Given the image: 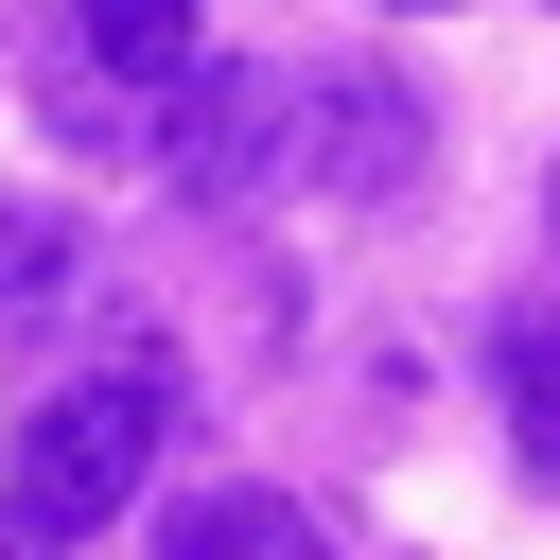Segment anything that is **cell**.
I'll return each mask as SVG.
<instances>
[{
	"instance_id": "cell-1",
	"label": "cell",
	"mask_w": 560,
	"mask_h": 560,
	"mask_svg": "<svg viewBox=\"0 0 560 560\" xmlns=\"http://www.w3.org/2000/svg\"><path fill=\"white\" fill-rule=\"evenodd\" d=\"M158 438H175V368H158V350H105V368L35 385V420H18V455H0V525H18L35 560L88 542V525H122L140 472H158Z\"/></svg>"
},
{
	"instance_id": "cell-2",
	"label": "cell",
	"mask_w": 560,
	"mask_h": 560,
	"mask_svg": "<svg viewBox=\"0 0 560 560\" xmlns=\"http://www.w3.org/2000/svg\"><path fill=\"white\" fill-rule=\"evenodd\" d=\"M140 140H158V175H175L192 210H228V192L280 175V70H175Z\"/></svg>"
},
{
	"instance_id": "cell-3",
	"label": "cell",
	"mask_w": 560,
	"mask_h": 560,
	"mask_svg": "<svg viewBox=\"0 0 560 560\" xmlns=\"http://www.w3.org/2000/svg\"><path fill=\"white\" fill-rule=\"evenodd\" d=\"M175 70H210V0H70V52H52V88H175Z\"/></svg>"
},
{
	"instance_id": "cell-4",
	"label": "cell",
	"mask_w": 560,
	"mask_h": 560,
	"mask_svg": "<svg viewBox=\"0 0 560 560\" xmlns=\"http://www.w3.org/2000/svg\"><path fill=\"white\" fill-rule=\"evenodd\" d=\"M315 175H332V192H402V175H420V140H402V88H385V70L315 88Z\"/></svg>"
},
{
	"instance_id": "cell-5",
	"label": "cell",
	"mask_w": 560,
	"mask_h": 560,
	"mask_svg": "<svg viewBox=\"0 0 560 560\" xmlns=\"http://www.w3.org/2000/svg\"><path fill=\"white\" fill-rule=\"evenodd\" d=\"M490 385H508V438H525V472L560 490V298H508V315H490Z\"/></svg>"
},
{
	"instance_id": "cell-6",
	"label": "cell",
	"mask_w": 560,
	"mask_h": 560,
	"mask_svg": "<svg viewBox=\"0 0 560 560\" xmlns=\"http://www.w3.org/2000/svg\"><path fill=\"white\" fill-rule=\"evenodd\" d=\"M158 560H332V542H315V508H298V490H192Z\"/></svg>"
},
{
	"instance_id": "cell-7",
	"label": "cell",
	"mask_w": 560,
	"mask_h": 560,
	"mask_svg": "<svg viewBox=\"0 0 560 560\" xmlns=\"http://www.w3.org/2000/svg\"><path fill=\"white\" fill-rule=\"evenodd\" d=\"M88 280V245H70V210H35V192H0V332H35L52 298Z\"/></svg>"
},
{
	"instance_id": "cell-8",
	"label": "cell",
	"mask_w": 560,
	"mask_h": 560,
	"mask_svg": "<svg viewBox=\"0 0 560 560\" xmlns=\"http://www.w3.org/2000/svg\"><path fill=\"white\" fill-rule=\"evenodd\" d=\"M0 560H35V542H18V525H0Z\"/></svg>"
},
{
	"instance_id": "cell-9",
	"label": "cell",
	"mask_w": 560,
	"mask_h": 560,
	"mask_svg": "<svg viewBox=\"0 0 560 560\" xmlns=\"http://www.w3.org/2000/svg\"><path fill=\"white\" fill-rule=\"evenodd\" d=\"M542 228H560V175H542Z\"/></svg>"
}]
</instances>
